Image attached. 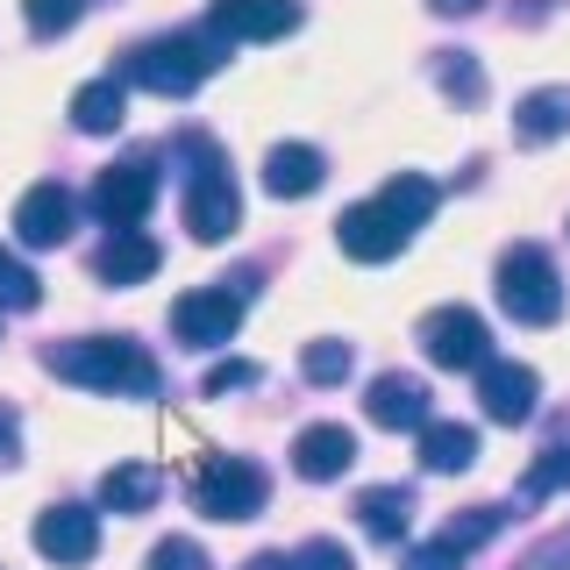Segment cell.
<instances>
[{"label":"cell","instance_id":"cell-1","mask_svg":"<svg viewBox=\"0 0 570 570\" xmlns=\"http://www.w3.org/2000/svg\"><path fill=\"white\" fill-rule=\"evenodd\" d=\"M43 364L58 371V379L86 385V392H115V400H150L157 385V356L129 343V335H79V343H50Z\"/></svg>","mask_w":570,"mask_h":570},{"label":"cell","instance_id":"cell-2","mask_svg":"<svg viewBox=\"0 0 570 570\" xmlns=\"http://www.w3.org/2000/svg\"><path fill=\"white\" fill-rule=\"evenodd\" d=\"M228 65V36L222 29H171V36H150V43H136L129 58H121V86H150V94H193L200 79Z\"/></svg>","mask_w":570,"mask_h":570},{"label":"cell","instance_id":"cell-3","mask_svg":"<svg viewBox=\"0 0 570 570\" xmlns=\"http://www.w3.org/2000/svg\"><path fill=\"white\" fill-rule=\"evenodd\" d=\"M178 157H186V228L200 243H222V236H236V222H243V193H236V178H228V150L214 136L200 129H186L178 136Z\"/></svg>","mask_w":570,"mask_h":570},{"label":"cell","instance_id":"cell-4","mask_svg":"<svg viewBox=\"0 0 570 570\" xmlns=\"http://www.w3.org/2000/svg\"><path fill=\"white\" fill-rule=\"evenodd\" d=\"M499 307L521 328H549L563 314V278H557V257L542 243H513L499 257Z\"/></svg>","mask_w":570,"mask_h":570},{"label":"cell","instance_id":"cell-5","mask_svg":"<svg viewBox=\"0 0 570 570\" xmlns=\"http://www.w3.org/2000/svg\"><path fill=\"white\" fill-rule=\"evenodd\" d=\"M264 499H272V478L249 456H207L193 478V507L207 521H249V513H264Z\"/></svg>","mask_w":570,"mask_h":570},{"label":"cell","instance_id":"cell-6","mask_svg":"<svg viewBox=\"0 0 570 570\" xmlns=\"http://www.w3.org/2000/svg\"><path fill=\"white\" fill-rule=\"evenodd\" d=\"M236 328H243V293L236 285H193V293L171 299V335L193 343V350H222Z\"/></svg>","mask_w":570,"mask_h":570},{"label":"cell","instance_id":"cell-7","mask_svg":"<svg viewBox=\"0 0 570 570\" xmlns=\"http://www.w3.org/2000/svg\"><path fill=\"white\" fill-rule=\"evenodd\" d=\"M414 335H421L428 364H442V371H478L492 356V328L471 307H428Z\"/></svg>","mask_w":570,"mask_h":570},{"label":"cell","instance_id":"cell-8","mask_svg":"<svg viewBox=\"0 0 570 570\" xmlns=\"http://www.w3.org/2000/svg\"><path fill=\"white\" fill-rule=\"evenodd\" d=\"M150 200H157V165H150V157H121V165H107L94 178V193H86V207H94L107 228H142Z\"/></svg>","mask_w":570,"mask_h":570},{"label":"cell","instance_id":"cell-9","mask_svg":"<svg viewBox=\"0 0 570 570\" xmlns=\"http://www.w3.org/2000/svg\"><path fill=\"white\" fill-rule=\"evenodd\" d=\"M335 243H343V257H356V264H385L414 243V228L385 200H356V207H343V222H335Z\"/></svg>","mask_w":570,"mask_h":570},{"label":"cell","instance_id":"cell-10","mask_svg":"<svg viewBox=\"0 0 570 570\" xmlns=\"http://www.w3.org/2000/svg\"><path fill=\"white\" fill-rule=\"evenodd\" d=\"M29 542H36V557H50V563H94V549H100V513L94 507H71V499H65V507H43V513H36V534H29Z\"/></svg>","mask_w":570,"mask_h":570},{"label":"cell","instance_id":"cell-11","mask_svg":"<svg viewBox=\"0 0 570 570\" xmlns=\"http://www.w3.org/2000/svg\"><path fill=\"white\" fill-rule=\"evenodd\" d=\"M71 222H79V200H71V186H58V178H36L22 200H14V236L29 249H58L71 236Z\"/></svg>","mask_w":570,"mask_h":570},{"label":"cell","instance_id":"cell-12","mask_svg":"<svg viewBox=\"0 0 570 570\" xmlns=\"http://www.w3.org/2000/svg\"><path fill=\"white\" fill-rule=\"evenodd\" d=\"M534 392H542V379H534L528 364H513V356H485L478 364V406H485V421H528L534 414Z\"/></svg>","mask_w":570,"mask_h":570},{"label":"cell","instance_id":"cell-13","mask_svg":"<svg viewBox=\"0 0 570 570\" xmlns=\"http://www.w3.org/2000/svg\"><path fill=\"white\" fill-rule=\"evenodd\" d=\"M207 29H222L228 43H272V36L299 29V0H214Z\"/></svg>","mask_w":570,"mask_h":570},{"label":"cell","instance_id":"cell-14","mask_svg":"<svg viewBox=\"0 0 570 570\" xmlns=\"http://www.w3.org/2000/svg\"><path fill=\"white\" fill-rule=\"evenodd\" d=\"M350 463H356V435L343 421H314V428L293 435V471L307 478V485H328V478H343Z\"/></svg>","mask_w":570,"mask_h":570},{"label":"cell","instance_id":"cell-15","mask_svg":"<svg viewBox=\"0 0 570 570\" xmlns=\"http://www.w3.org/2000/svg\"><path fill=\"white\" fill-rule=\"evenodd\" d=\"M364 414L379 428H428L435 414H428V385L414 379V371H379L364 392Z\"/></svg>","mask_w":570,"mask_h":570},{"label":"cell","instance_id":"cell-16","mask_svg":"<svg viewBox=\"0 0 570 570\" xmlns=\"http://www.w3.org/2000/svg\"><path fill=\"white\" fill-rule=\"evenodd\" d=\"M321 178H328V157L314 142H272L264 150V193H278V200H307Z\"/></svg>","mask_w":570,"mask_h":570},{"label":"cell","instance_id":"cell-17","mask_svg":"<svg viewBox=\"0 0 570 570\" xmlns=\"http://www.w3.org/2000/svg\"><path fill=\"white\" fill-rule=\"evenodd\" d=\"M157 272V243L142 236V228H107V243L94 249V278L107 285H142Z\"/></svg>","mask_w":570,"mask_h":570},{"label":"cell","instance_id":"cell-18","mask_svg":"<svg viewBox=\"0 0 570 570\" xmlns=\"http://www.w3.org/2000/svg\"><path fill=\"white\" fill-rule=\"evenodd\" d=\"M121 115H129V86L107 71V79H86L79 94H71V129L79 136H115Z\"/></svg>","mask_w":570,"mask_h":570},{"label":"cell","instance_id":"cell-19","mask_svg":"<svg viewBox=\"0 0 570 570\" xmlns=\"http://www.w3.org/2000/svg\"><path fill=\"white\" fill-rule=\"evenodd\" d=\"M513 136H521V142L570 136V86H534V94L513 107Z\"/></svg>","mask_w":570,"mask_h":570},{"label":"cell","instance_id":"cell-20","mask_svg":"<svg viewBox=\"0 0 570 570\" xmlns=\"http://www.w3.org/2000/svg\"><path fill=\"white\" fill-rule=\"evenodd\" d=\"M414 435H421L428 471H471L478 463V428H463V421H428V428H414Z\"/></svg>","mask_w":570,"mask_h":570},{"label":"cell","instance_id":"cell-21","mask_svg":"<svg viewBox=\"0 0 570 570\" xmlns=\"http://www.w3.org/2000/svg\"><path fill=\"white\" fill-rule=\"evenodd\" d=\"M356 521L379 534V542H400L406 521H414V492H406V485H371V492H356Z\"/></svg>","mask_w":570,"mask_h":570},{"label":"cell","instance_id":"cell-22","mask_svg":"<svg viewBox=\"0 0 570 570\" xmlns=\"http://www.w3.org/2000/svg\"><path fill=\"white\" fill-rule=\"evenodd\" d=\"M157 492H165V478H157L150 463H115V471L100 478V507L107 513H142Z\"/></svg>","mask_w":570,"mask_h":570},{"label":"cell","instance_id":"cell-23","mask_svg":"<svg viewBox=\"0 0 570 570\" xmlns=\"http://www.w3.org/2000/svg\"><path fill=\"white\" fill-rule=\"evenodd\" d=\"M379 200L400 214L406 228H421L428 214H435V178H421V171H400V178H385L379 186Z\"/></svg>","mask_w":570,"mask_h":570},{"label":"cell","instance_id":"cell-24","mask_svg":"<svg viewBox=\"0 0 570 570\" xmlns=\"http://www.w3.org/2000/svg\"><path fill=\"white\" fill-rule=\"evenodd\" d=\"M435 86H442L450 100H463V107L485 100V71H478L471 50H435Z\"/></svg>","mask_w":570,"mask_h":570},{"label":"cell","instance_id":"cell-25","mask_svg":"<svg viewBox=\"0 0 570 570\" xmlns=\"http://www.w3.org/2000/svg\"><path fill=\"white\" fill-rule=\"evenodd\" d=\"M350 364H356V356H350V343H335V335H321V343L299 350V371H307L314 385H343Z\"/></svg>","mask_w":570,"mask_h":570},{"label":"cell","instance_id":"cell-26","mask_svg":"<svg viewBox=\"0 0 570 570\" xmlns=\"http://www.w3.org/2000/svg\"><path fill=\"white\" fill-rule=\"evenodd\" d=\"M499 528H507V507H471L463 521H450V528H442V542H450L456 557H471V549H478V542H492Z\"/></svg>","mask_w":570,"mask_h":570},{"label":"cell","instance_id":"cell-27","mask_svg":"<svg viewBox=\"0 0 570 570\" xmlns=\"http://www.w3.org/2000/svg\"><path fill=\"white\" fill-rule=\"evenodd\" d=\"M36 299H43V278H36V272H29L22 257H8V249H0V307L29 314Z\"/></svg>","mask_w":570,"mask_h":570},{"label":"cell","instance_id":"cell-28","mask_svg":"<svg viewBox=\"0 0 570 570\" xmlns=\"http://www.w3.org/2000/svg\"><path fill=\"white\" fill-rule=\"evenodd\" d=\"M86 14V0H22V22L29 36H65L71 22Z\"/></svg>","mask_w":570,"mask_h":570},{"label":"cell","instance_id":"cell-29","mask_svg":"<svg viewBox=\"0 0 570 570\" xmlns=\"http://www.w3.org/2000/svg\"><path fill=\"white\" fill-rule=\"evenodd\" d=\"M528 492L542 499V492H570V442H557V450H542L528 463Z\"/></svg>","mask_w":570,"mask_h":570},{"label":"cell","instance_id":"cell-30","mask_svg":"<svg viewBox=\"0 0 570 570\" xmlns=\"http://www.w3.org/2000/svg\"><path fill=\"white\" fill-rule=\"evenodd\" d=\"M285 570H356V557L343 542H321V534H314V542H299L293 557H285Z\"/></svg>","mask_w":570,"mask_h":570},{"label":"cell","instance_id":"cell-31","mask_svg":"<svg viewBox=\"0 0 570 570\" xmlns=\"http://www.w3.org/2000/svg\"><path fill=\"white\" fill-rule=\"evenodd\" d=\"M150 570H207V549L193 534H171V542L150 549Z\"/></svg>","mask_w":570,"mask_h":570},{"label":"cell","instance_id":"cell-32","mask_svg":"<svg viewBox=\"0 0 570 570\" xmlns=\"http://www.w3.org/2000/svg\"><path fill=\"white\" fill-rule=\"evenodd\" d=\"M400 570H463V557H456V549L435 534V542H421V549H414V557H406Z\"/></svg>","mask_w":570,"mask_h":570},{"label":"cell","instance_id":"cell-33","mask_svg":"<svg viewBox=\"0 0 570 570\" xmlns=\"http://www.w3.org/2000/svg\"><path fill=\"white\" fill-rule=\"evenodd\" d=\"M14 463H22V414L0 400V471H14Z\"/></svg>","mask_w":570,"mask_h":570},{"label":"cell","instance_id":"cell-34","mask_svg":"<svg viewBox=\"0 0 570 570\" xmlns=\"http://www.w3.org/2000/svg\"><path fill=\"white\" fill-rule=\"evenodd\" d=\"M249 379H257V364H243V356H236V364H214V371H207V392H228V385H249Z\"/></svg>","mask_w":570,"mask_h":570},{"label":"cell","instance_id":"cell-35","mask_svg":"<svg viewBox=\"0 0 570 570\" xmlns=\"http://www.w3.org/2000/svg\"><path fill=\"white\" fill-rule=\"evenodd\" d=\"M557 563H570V534H557L549 549H534V557H528V570H557Z\"/></svg>","mask_w":570,"mask_h":570},{"label":"cell","instance_id":"cell-36","mask_svg":"<svg viewBox=\"0 0 570 570\" xmlns=\"http://www.w3.org/2000/svg\"><path fill=\"white\" fill-rule=\"evenodd\" d=\"M435 14H471V8H485V0H428Z\"/></svg>","mask_w":570,"mask_h":570},{"label":"cell","instance_id":"cell-37","mask_svg":"<svg viewBox=\"0 0 570 570\" xmlns=\"http://www.w3.org/2000/svg\"><path fill=\"white\" fill-rule=\"evenodd\" d=\"M243 570H285V557H249Z\"/></svg>","mask_w":570,"mask_h":570}]
</instances>
